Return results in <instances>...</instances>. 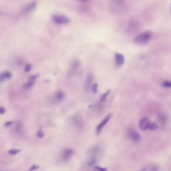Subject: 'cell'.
<instances>
[{
  "mask_svg": "<svg viewBox=\"0 0 171 171\" xmlns=\"http://www.w3.org/2000/svg\"><path fill=\"white\" fill-rule=\"evenodd\" d=\"M110 92H111V90H108L106 92H105L104 93L100 95L99 96L100 103H103V102H105L106 98L109 95V94H110Z\"/></svg>",
  "mask_w": 171,
  "mask_h": 171,
  "instance_id": "16",
  "label": "cell"
},
{
  "mask_svg": "<svg viewBox=\"0 0 171 171\" xmlns=\"http://www.w3.org/2000/svg\"><path fill=\"white\" fill-rule=\"evenodd\" d=\"M81 1H87L88 0H81Z\"/></svg>",
  "mask_w": 171,
  "mask_h": 171,
  "instance_id": "30",
  "label": "cell"
},
{
  "mask_svg": "<svg viewBox=\"0 0 171 171\" xmlns=\"http://www.w3.org/2000/svg\"><path fill=\"white\" fill-rule=\"evenodd\" d=\"M98 88H99V85L97 83H94V84H92L91 89L92 92L94 94H96L97 93Z\"/></svg>",
  "mask_w": 171,
  "mask_h": 171,
  "instance_id": "21",
  "label": "cell"
},
{
  "mask_svg": "<svg viewBox=\"0 0 171 171\" xmlns=\"http://www.w3.org/2000/svg\"><path fill=\"white\" fill-rule=\"evenodd\" d=\"M97 161V158L96 156H91L90 158L87 160V161L86 162V165L88 167H92L93 165H95L96 164Z\"/></svg>",
  "mask_w": 171,
  "mask_h": 171,
  "instance_id": "13",
  "label": "cell"
},
{
  "mask_svg": "<svg viewBox=\"0 0 171 171\" xmlns=\"http://www.w3.org/2000/svg\"><path fill=\"white\" fill-rule=\"evenodd\" d=\"M114 60H115V65L118 67H120L122 66L125 60L124 55L119 53H115Z\"/></svg>",
  "mask_w": 171,
  "mask_h": 171,
  "instance_id": "8",
  "label": "cell"
},
{
  "mask_svg": "<svg viewBox=\"0 0 171 171\" xmlns=\"http://www.w3.org/2000/svg\"><path fill=\"white\" fill-rule=\"evenodd\" d=\"M53 98L55 102H61L65 98V94L61 91H58L56 92V94H55Z\"/></svg>",
  "mask_w": 171,
  "mask_h": 171,
  "instance_id": "11",
  "label": "cell"
},
{
  "mask_svg": "<svg viewBox=\"0 0 171 171\" xmlns=\"http://www.w3.org/2000/svg\"><path fill=\"white\" fill-rule=\"evenodd\" d=\"M159 126L157 123H151L150 125L149 129H150L152 131H155L158 129Z\"/></svg>",
  "mask_w": 171,
  "mask_h": 171,
  "instance_id": "20",
  "label": "cell"
},
{
  "mask_svg": "<svg viewBox=\"0 0 171 171\" xmlns=\"http://www.w3.org/2000/svg\"><path fill=\"white\" fill-rule=\"evenodd\" d=\"M150 123V120L148 117H143L139 121V128L143 131L147 130L149 129Z\"/></svg>",
  "mask_w": 171,
  "mask_h": 171,
  "instance_id": "6",
  "label": "cell"
},
{
  "mask_svg": "<svg viewBox=\"0 0 171 171\" xmlns=\"http://www.w3.org/2000/svg\"><path fill=\"white\" fill-rule=\"evenodd\" d=\"M37 75H35V76H32L31 78L30 79V80L28 81V82L27 83V84L25 85V88L26 89H29L34 84V82H35V80L36 79Z\"/></svg>",
  "mask_w": 171,
  "mask_h": 171,
  "instance_id": "17",
  "label": "cell"
},
{
  "mask_svg": "<svg viewBox=\"0 0 171 171\" xmlns=\"http://www.w3.org/2000/svg\"><path fill=\"white\" fill-rule=\"evenodd\" d=\"M153 34L150 31H145L139 34L135 38L134 41L136 44L139 45H144L148 44L152 39Z\"/></svg>",
  "mask_w": 171,
  "mask_h": 171,
  "instance_id": "1",
  "label": "cell"
},
{
  "mask_svg": "<svg viewBox=\"0 0 171 171\" xmlns=\"http://www.w3.org/2000/svg\"><path fill=\"white\" fill-rule=\"evenodd\" d=\"M31 68H32V66H31V65H27L26 66V67H25V71H26V72H28V71H30V70L31 69Z\"/></svg>",
  "mask_w": 171,
  "mask_h": 171,
  "instance_id": "26",
  "label": "cell"
},
{
  "mask_svg": "<svg viewBox=\"0 0 171 171\" xmlns=\"http://www.w3.org/2000/svg\"><path fill=\"white\" fill-rule=\"evenodd\" d=\"M44 133L41 130H39V131L37 132L38 137H39V138H42L44 136Z\"/></svg>",
  "mask_w": 171,
  "mask_h": 171,
  "instance_id": "24",
  "label": "cell"
},
{
  "mask_svg": "<svg viewBox=\"0 0 171 171\" xmlns=\"http://www.w3.org/2000/svg\"><path fill=\"white\" fill-rule=\"evenodd\" d=\"M52 19L54 23L59 25L67 24L70 22L69 18L64 15H53L52 16Z\"/></svg>",
  "mask_w": 171,
  "mask_h": 171,
  "instance_id": "3",
  "label": "cell"
},
{
  "mask_svg": "<svg viewBox=\"0 0 171 171\" xmlns=\"http://www.w3.org/2000/svg\"><path fill=\"white\" fill-rule=\"evenodd\" d=\"M100 150V148L98 145L94 146L91 147L89 151L90 155L92 156H96V155L99 153Z\"/></svg>",
  "mask_w": 171,
  "mask_h": 171,
  "instance_id": "15",
  "label": "cell"
},
{
  "mask_svg": "<svg viewBox=\"0 0 171 171\" xmlns=\"http://www.w3.org/2000/svg\"><path fill=\"white\" fill-rule=\"evenodd\" d=\"M95 170L96 171H108V170L106 168L100 167H99V166L95 167Z\"/></svg>",
  "mask_w": 171,
  "mask_h": 171,
  "instance_id": "23",
  "label": "cell"
},
{
  "mask_svg": "<svg viewBox=\"0 0 171 171\" xmlns=\"http://www.w3.org/2000/svg\"><path fill=\"white\" fill-rule=\"evenodd\" d=\"M127 135L130 139L135 142H138L141 139V137L139 133L135 129L132 128H131L128 130Z\"/></svg>",
  "mask_w": 171,
  "mask_h": 171,
  "instance_id": "4",
  "label": "cell"
},
{
  "mask_svg": "<svg viewBox=\"0 0 171 171\" xmlns=\"http://www.w3.org/2000/svg\"><path fill=\"white\" fill-rule=\"evenodd\" d=\"M12 76V74L10 72L8 71L3 72L0 74V82L5 81L6 80H8Z\"/></svg>",
  "mask_w": 171,
  "mask_h": 171,
  "instance_id": "14",
  "label": "cell"
},
{
  "mask_svg": "<svg viewBox=\"0 0 171 171\" xmlns=\"http://www.w3.org/2000/svg\"><path fill=\"white\" fill-rule=\"evenodd\" d=\"M38 167H39V166H37V165H33L30 168V169L28 171H33L34 170H36L38 168Z\"/></svg>",
  "mask_w": 171,
  "mask_h": 171,
  "instance_id": "25",
  "label": "cell"
},
{
  "mask_svg": "<svg viewBox=\"0 0 171 171\" xmlns=\"http://www.w3.org/2000/svg\"><path fill=\"white\" fill-rule=\"evenodd\" d=\"M158 166L157 165H155V164L150 165L149 168L147 169L146 168V171H158Z\"/></svg>",
  "mask_w": 171,
  "mask_h": 171,
  "instance_id": "19",
  "label": "cell"
},
{
  "mask_svg": "<svg viewBox=\"0 0 171 171\" xmlns=\"http://www.w3.org/2000/svg\"><path fill=\"white\" fill-rule=\"evenodd\" d=\"M113 117V114H109L104 118L101 121V122L97 125L96 129V132L97 134H99L101 130H103L104 127L105 126L106 124L109 122V121Z\"/></svg>",
  "mask_w": 171,
  "mask_h": 171,
  "instance_id": "5",
  "label": "cell"
},
{
  "mask_svg": "<svg viewBox=\"0 0 171 171\" xmlns=\"http://www.w3.org/2000/svg\"><path fill=\"white\" fill-rule=\"evenodd\" d=\"M168 117L165 113H159L158 115V121L161 125H164L167 123Z\"/></svg>",
  "mask_w": 171,
  "mask_h": 171,
  "instance_id": "12",
  "label": "cell"
},
{
  "mask_svg": "<svg viewBox=\"0 0 171 171\" xmlns=\"http://www.w3.org/2000/svg\"><path fill=\"white\" fill-rule=\"evenodd\" d=\"M5 113V109L3 107H0V114H3Z\"/></svg>",
  "mask_w": 171,
  "mask_h": 171,
  "instance_id": "27",
  "label": "cell"
},
{
  "mask_svg": "<svg viewBox=\"0 0 171 171\" xmlns=\"http://www.w3.org/2000/svg\"><path fill=\"white\" fill-rule=\"evenodd\" d=\"M73 151L71 149H66L62 152L61 158L63 161H67L70 159L73 155Z\"/></svg>",
  "mask_w": 171,
  "mask_h": 171,
  "instance_id": "9",
  "label": "cell"
},
{
  "mask_svg": "<svg viewBox=\"0 0 171 171\" xmlns=\"http://www.w3.org/2000/svg\"><path fill=\"white\" fill-rule=\"evenodd\" d=\"M93 76L92 74H90L86 78L84 84V90L86 92H88L91 90L93 82Z\"/></svg>",
  "mask_w": 171,
  "mask_h": 171,
  "instance_id": "7",
  "label": "cell"
},
{
  "mask_svg": "<svg viewBox=\"0 0 171 171\" xmlns=\"http://www.w3.org/2000/svg\"><path fill=\"white\" fill-rule=\"evenodd\" d=\"M12 123L11 122H7L5 124L6 126H10L12 124Z\"/></svg>",
  "mask_w": 171,
  "mask_h": 171,
  "instance_id": "28",
  "label": "cell"
},
{
  "mask_svg": "<svg viewBox=\"0 0 171 171\" xmlns=\"http://www.w3.org/2000/svg\"><path fill=\"white\" fill-rule=\"evenodd\" d=\"M20 150L18 149H13L10 150L8 152L9 153H10L11 155H16L18 154V153H19Z\"/></svg>",
  "mask_w": 171,
  "mask_h": 171,
  "instance_id": "22",
  "label": "cell"
},
{
  "mask_svg": "<svg viewBox=\"0 0 171 171\" xmlns=\"http://www.w3.org/2000/svg\"><path fill=\"white\" fill-rule=\"evenodd\" d=\"M126 6V0H110V7L113 12L119 13Z\"/></svg>",
  "mask_w": 171,
  "mask_h": 171,
  "instance_id": "2",
  "label": "cell"
},
{
  "mask_svg": "<svg viewBox=\"0 0 171 171\" xmlns=\"http://www.w3.org/2000/svg\"><path fill=\"white\" fill-rule=\"evenodd\" d=\"M81 66V63L78 60H75L70 66V72L71 74H74L78 71Z\"/></svg>",
  "mask_w": 171,
  "mask_h": 171,
  "instance_id": "10",
  "label": "cell"
},
{
  "mask_svg": "<svg viewBox=\"0 0 171 171\" xmlns=\"http://www.w3.org/2000/svg\"><path fill=\"white\" fill-rule=\"evenodd\" d=\"M138 171H146V168H143Z\"/></svg>",
  "mask_w": 171,
  "mask_h": 171,
  "instance_id": "29",
  "label": "cell"
},
{
  "mask_svg": "<svg viewBox=\"0 0 171 171\" xmlns=\"http://www.w3.org/2000/svg\"><path fill=\"white\" fill-rule=\"evenodd\" d=\"M162 86L165 88H170L171 87V81L169 80H165L162 83Z\"/></svg>",
  "mask_w": 171,
  "mask_h": 171,
  "instance_id": "18",
  "label": "cell"
}]
</instances>
